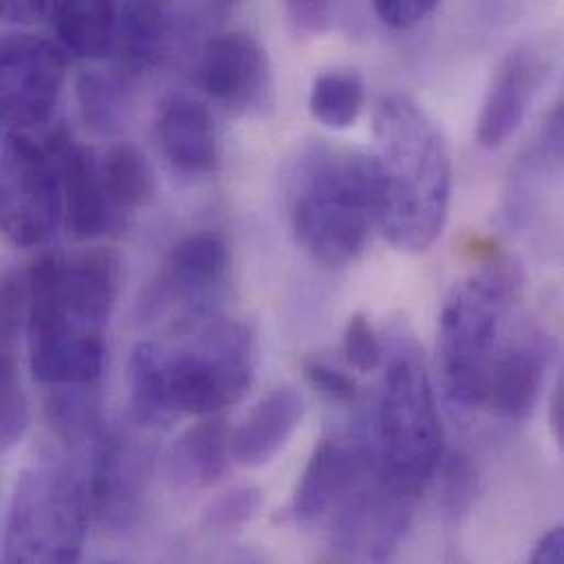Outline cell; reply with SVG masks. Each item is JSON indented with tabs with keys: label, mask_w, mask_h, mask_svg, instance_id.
<instances>
[{
	"label": "cell",
	"mask_w": 564,
	"mask_h": 564,
	"mask_svg": "<svg viewBox=\"0 0 564 564\" xmlns=\"http://www.w3.org/2000/svg\"><path fill=\"white\" fill-rule=\"evenodd\" d=\"M46 0H0V18L13 22H29L44 11Z\"/></svg>",
	"instance_id": "37"
},
{
	"label": "cell",
	"mask_w": 564,
	"mask_h": 564,
	"mask_svg": "<svg viewBox=\"0 0 564 564\" xmlns=\"http://www.w3.org/2000/svg\"><path fill=\"white\" fill-rule=\"evenodd\" d=\"M365 104V84L354 70H325L310 88V115L329 130L351 128Z\"/></svg>",
	"instance_id": "28"
},
{
	"label": "cell",
	"mask_w": 564,
	"mask_h": 564,
	"mask_svg": "<svg viewBox=\"0 0 564 564\" xmlns=\"http://www.w3.org/2000/svg\"><path fill=\"white\" fill-rule=\"evenodd\" d=\"M260 503H262V497L256 488L251 486L231 488L205 510V528L214 532L240 530L258 514Z\"/></svg>",
	"instance_id": "30"
},
{
	"label": "cell",
	"mask_w": 564,
	"mask_h": 564,
	"mask_svg": "<svg viewBox=\"0 0 564 564\" xmlns=\"http://www.w3.org/2000/svg\"><path fill=\"white\" fill-rule=\"evenodd\" d=\"M64 55L33 33L0 37V123L31 130L46 123L64 86Z\"/></svg>",
	"instance_id": "9"
},
{
	"label": "cell",
	"mask_w": 564,
	"mask_h": 564,
	"mask_svg": "<svg viewBox=\"0 0 564 564\" xmlns=\"http://www.w3.org/2000/svg\"><path fill=\"white\" fill-rule=\"evenodd\" d=\"M174 29L172 0H123L112 42L121 70L134 75L156 66L172 46Z\"/></svg>",
	"instance_id": "21"
},
{
	"label": "cell",
	"mask_w": 564,
	"mask_h": 564,
	"mask_svg": "<svg viewBox=\"0 0 564 564\" xmlns=\"http://www.w3.org/2000/svg\"><path fill=\"white\" fill-rule=\"evenodd\" d=\"M200 88L236 115L262 112L273 101V66L258 37L229 31L209 37L198 55Z\"/></svg>",
	"instance_id": "10"
},
{
	"label": "cell",
	"mask_w": 564,
	"mask_h": 564,
	"mask_svg": "<svg viewBox=\"0 0 564 564\" xmlns=\"http://www.w3.org/2000/svg\"><path fill=\"white\" fill-rule=\"evenodd\" d=\"M371 481L349 499L336 523V547L354 561H387L398 547L417 499L391 488L373 473Z\"/></svg>",
	"instance_id": "12"
},
{
	"label": "cell",
	"mask_w": 564,
	"mask_h": 564,
	"mask_svg": "<svg viewBox=\"0 0 564 564\" xmlns=\"http://www.w3.org/2000/svg\"><path fill=\"white\" fill-rule=\"evenodd\" d=\"M128 75L115 70H90L77 82V101L82 119L99 134L117 132L130 108Z\"/></svg>",
	"instance_id": "27"
},
{
	"label": "cell",
	"mask_w": 564,
	"mask_h": 564,
	"mask_svg": "<svg viewBox=\"0 0 564 564\" xmlns=\"http://www.w3.org/2000/svg\"><path fill=\"white\" fill-rule=\"evenodd\" d=\"M26 292L15 273L0 278V453L15 448L29 429V398L20 373V336Z\"/></svg>",
	"instance_id": "16"
},
{
	"label": "cell",
	"mask_w": 564,
	"mask_h": 564,
	"mask_svg": "<svg viewBox=\"0 0 564 564\" xmlns=\"http://www.w3.org/2000/svg\"><path fill=\"white\" fill-rule=\"evenodd\" d=\"M62 225L53 152L22 130L0 123V234L15 247H37Z\"/></svg>",
	"instance_id": "8"
},
{
	"label": "cell",
	"mask_w": 564,
	"mask_h": 564,
	"mask_svg": "<svg viewBox=\"0 0 564 564\" xmlns=\"http://www.w3.org/2000/svg\"><path fill=\"white\" fill-rule=\"evenodd\" d=\"M521 273L501 260L455 288L440 321V365L446 393L459 406H481L495 358L497 329L514 299Z\"/></svg>",
	"instance_id": "5"
},
{
	"label": "cell",
	"mask_w": 564,
	"mask_h": 564,
	"mask_svg": "<svg viewBox=\"0 0 564 564\" xmlns=\"http://www.w3.org/2000/svg\"><path fill=\"white\" fill-rule=\"evenodd\" d=\"M132 413L143 426H165L176 417L167 391L165 349L156 343H137L128 367Z\"/></svg>",
	"instance_id": "25"
},
{
	"label": "cell",
	"mask_w": 564,
	"mask_h": 564,
	"mask_svg": "<svg viewBox=\"0 0 564 564\" xmlns=\"http://www.w3.org/2000/svg\"><path fill=\"white\" fill-rule=\"evenodd\" d=\"M44 11L68 53L84 59H101L112 53L117 0H46Z\"/></svg>",
	"instance_id": "24"
},
{
	"label": "cell",
	"mask_w": 564,
	"mask_h": 564,
	"mask_svg": "<svg viewBox=\"0 0 564 564\" xmlns=\"http://www.w3.org/2000/svg\"><path fill=\"white\" fill-rule=\"evenodd\" d=\"M99 174L104 192L119 216L143 207L156 187L150 161L132 143L112 145L106 156L99 159Z\"/></svg>",
	"instance_id": "26"
},
{
	"label": "cell",
	"mask_w": 564,
	"mask_h": 564,
	"mask_svg": "<svg viewBox=\"0 0 564 564\" xmlns=\"http://www.w3.org/2000/svg\"><path fill=\"white\" fill-rule=\"evenodd\" d=\"M373 448L360 440H323L296 484L292 514L299 523L318 521L340 497H347L369 473Z\"/></svg>",
	"instance_id": "15"
},
{
	"label": "cell",
	"mask_w": 564,
	"mask_h": 564,
	"mask_svg": "<svg viewBox=\"0 0 564 564\" xmlns=\"http://www.w3.org/2000/svg\"><path fill=\"white\" fill-rule=\"evenodd\" d=\"M376 420L373 473L420 501L442 459L444 431L426 367L409 347L387 369Z\"/></svg>",
	"instance_id": "3"
},
{
	"label": "cell",
	"mask_w": 564,
	"mask_h": 564,
	"mask_svg": "<svg viewBox=\"0 0 564 564\" xmlns=\"http://www.w3.org/2000/svg\"><path fill=\"white\" fill-rule=\"evenodd\" d=\"M552 70L554 55L541 42H528L503 57L477 121V143L481 148L497 150L514 137L552 77Z\"/></svg>",
	"instance_id": "11"
},
{
	"label": "cell",
	"mask_w": 564,
	"mask_h": 564,
	"mask_svg": "<svg viewBox=\"0 0 564 564\" xmlns=\"http://www.w3.org/2000/svg\"><path fill=\"white\" fill-rule=\"evenodd\" d=\"M380 187L371 154L310 148L290 181V225L296 245L325 269H345L378 227Z\"/></svg>",
	"instance_id": "2"
},
{
	"label": "cell",
	"mask_w": 564,
	"mask_h": 564,
	"mask_svg": "<svg viewBox=\"0 0 564 564\" xmlns=\"http://www.w3.org/2000/svg\"><path fill=\"white\" fill-rule=\"evenodd\" d=\"M530 563H550L561 564L564 563V530L558 525L552 532H547L539 545L534 547Z\"/></svg>",
	"instance_id": "36"
},
{
	"label": "cell",
	"mask_w": 564,
	"mask_h": 564,
	"mask_svg": "<svg viewBox=\"0 0 564 564\" xmlns=\"http://www.w3.org/2000/svg\"><path fill=\"white\" fill-rule=\"evenodd\" d=\"M547 354L539 345H514L495 354L486 382L481 406L486 404L503 420H523L539 402L545 380Z\"/></svg>",
	"instance_id": "22"
},
{
	"label": "cell",
	"mask_w": 564,
	"mask_h": 564,
	"mask_svg": "<svg viewBox=\"0 0 564 564\" xmlns=\"http://www.w3.org/2000/svg\"><path fill=\"white\" fill-rule=\"evenodd\" d=\"M343 356L362 373H369L382 365L380 338L365 314H354L347 321L343 332Z\"/></svg>",
	"instance_id": "31"
},
{
	"label": "cell",
	"mask_w": 564,
	"mask_h": 564,
	"mask_svg": "<svg viewBox=\"0 0 564 564\" xmlns=\"http://www.w3.org/2000/svg\"><path fill=\"white\" fill-rule=\"evenodd\" d=\"M380 187L378 229L404 253H422L442 236L451 209L453 163L444 134L406 95H389L373 119Z\"/></svg>",
	"instance_id": "1"
},
{
	"label": "cell",
	"mask_w": 564,
	"mask_h": 564,
	"mask_svg": "<svg viewBox=\"0 0 564 564\" xmlns=\"http://www.w3.org/2000/svg\"><path fill=\"white\" fill-rule=\"evenodd\" d=\"M305 378L307 382L323 393L327 400L332 402H340V404H349L358 400V384L351 376H347L345 371L329 367L327 362L321 360H312L305 365Z\"/></svg>",
	"instance_id": "34"
},
{
	"label": "cell",
	"mask_w": 564,
	"mask_h": 564,
	"mask_svg": "<svg viewBox=\"0 0 564 564\" xmlns=\"http://www.w3.org/2000/svg\"><path fill=\"white\" fill-rule=\"evenodd\" d=\"M24 329L29 365L46 387L97 384L104 371V338H79L70 332L64 299V258L40 256L24 278Z\"/></svg>",
	"instance_id": "6"
},
{
	"label": "cell",
	"mask_w": 564,
	"mask_h": 564,
	"mask_svg": "<svg viewBox=\"0 0 564 564\" xmlns=\"http://www.w3.org/2000/svg\"><path fill=\"white\" fill-rule=\"evenodd\" d=\"M46 145L57 163L62 223L68 234L75 240H97L106 236L121 216L112 209L104 192L99 159L88 145L73 141L66 130L53 132Z\"/></svg>",
	"instance_id": "13"
},
{
	"label": "cell",
	"mask_w": 564,
	"mask_h": 564,
	"mask_svg": "<svg viewBox=\"0 0 564 564\" xmlns=\"http://www.w3.org/2000/svg\"><path fill=\"white\" fill-rule=\"evenodd\" d=\"M90 512L88 479L75 468L51 459L26 466L15 479L9 503L4 561L77 563Z\"/></svg>",
	"instance_id": "4"
},
{
	"label": "cell",
	"mask_w": 564,
	"mask_h": 564,
	"mask_svg": "<svg viewBox=\"0 0 564 564\" xmlns=\"http://www.w3.org/2000/svg\"><path fill=\"white\" fill-rule=\"evenodd\" d=\"M477 495V470L473 462L455 453L444 466V506L453 517H462L470 510Z\"/></svg>",
	"instance_id": "32"
},
{
	"label": "cell",
	"mask_w": 564,
	"mask_h": 564,
	"mask_svg": "<svg viewBox=\"0 0 564 564\" xmlns=\"http://www.w3.org/2000/svg\"><path fill=\"white\" fill-rule=\"evenodd\" d=\"M292 29L301 35H321L332 24V0H283Z\"/></svg>",
	"instance_id": "35"
},
{
	"label": "cell",
	"mask_w": 564,
	"mask_h": 564,
	"mask_svg": "<svg viewBox=\"0 0 564 564\" xmlns=\"http://www.w3.org/2000/svg\"><path fill=\"white\" fill-rule=\"evenodd\" d=\"M119 260L108 251L64 258L66 316L75 336L104 338L119 294Z\"/></svg>",
	"instance_id": "18"
},
{
	"label": "cell",
	"mask_w": 564,
	"mask_h": 564,
	"mask_svg": "<svg viewBox=\"0 0 564 564\" xmlns=\"http://www.w3.org/2000/svg\"><path fill=\"white\" fill-rule=\"evenodd\" d=\"M231 267V253L223 236L200 231L181 240L163 273V290L192 310H207L220 294Z\"/></svg>",
	"instance_id": "19"
},
{
	"label": "cell",
	"mask_w": 564,
	"mask_h": 564,
	"mask_svg": "<svg viewBox=\"0 0 564 564\" xmlns=\"http://www.w3.org/2000/svg\"><path fill=\"white\" fill-rule=\"evenodd\" d=\"M231 433L225 420L205 415L189 426L167 451L165 473L170 481L187 492L220 484L229 470Z\"/></svg>",
	"instance_id": "23"
},
{
	"label": "cell",
	"mask_w": 564,
	"mask_h": 564,
	"mask_svg": "<svg viewBox=\"0 0 564 564\" xmlns=\"http://www.w3.org/2000/svg\"><path fill=\"white\" fill-rule=\"evenodd\" d=\"M156 139L167 163L187 176H205L218 167L220 145L212 110L187 95L167 99L156 119Z\"/></svg>",
	"instance_id": "17"
},
{
	"label": "cell",
	"mask_w": 564,
	"mask_h": 564,
	"mask_svg": "<svg viewBox=\"0 0 564 564\" xmlns=\"http://www.w3.org/2000/svg\"><path fill=\"white\" fill-rule=\"evenodd\" d=\"M305 404L296 389L280 387L271 391L231 435V457L247 468L271 464L301 426Z\"/></svg>",
	"instance_id": "20"
},
{
	"label": "cell",
	"mask_w": 564,
	"mask_h": 564,
	"mask_svg": "<svg viewBox=\"0 0 564 564\" xmlns=\"http://www.w3.org/2000/svg\"><path fill=\"white\" fill-rule=\"evenodd\" d=\"M442 0H371L382 24L395 31H409L426 22Z\"/></svg>",
	"instance_id": "33"
},
{
	"label": "cell",
	"mask_w": 564,
	"mask_h": 564,
	"mask_svg": "<svg viewBox=\"0 0 564 564\" xmlns=\"http://www.w3.org/2000/svg\"><path fill=\"white\" fill-rule=\"evenodd\" d=\"M550 429L558 444H563L564 437V380L558 378L554 393L550 398Z\"/></svg>",
	"instance_id": "38"
},
{
	"label": "cell",
	"mask_w": 564,
	"mask_h": 564,
	"mask_svg": "<svg viewBox=\"0 0 564 564\" xmlns=\"http://www.w3.org/2000/svg\"><path fill=\"white\" fill-rule=\"evenodd\" d=\"M148 457L130 437L104 433L88 477L93 514L110 530H128L141 510Z\"/></svg>",
	"instance_id": "14"
},
{
	"label": "cell",
	"mask_w": 564,
	"mask_h": 564,
	"mask_svg": "<svg viewBox=\"0 0 564 564\" xmlns=\"http://www.w3.org/2000/svg\"><path fill=\"white\" fill-rule=\"evenodd\" d=\"M165 371L176 415H216L253 382V336L242 323L220 321L174 354L165 351Z\"/></svg>",
	"instance_id": "7"
},
{
	"label": "cell",
	"mask_w": 564,
	"mask_h": 564,
	"mask_svg": "<svg viewBox=\"0 0 564 564\" xmlns=\"http://www.w3.org/2000/svg\"><path fill=\"white\" fill-rule=\"evenodd\" d=\"M53 393L46 402V417L53 433L70 448L97 442L101 437L99 404L88 387H51Z\"/></svg>",
	"instance_id": "29"
}]
</instances>
